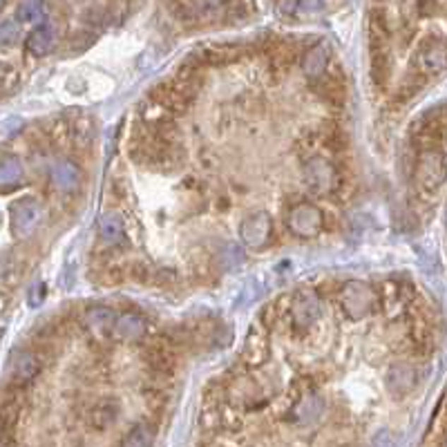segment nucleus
I'll return each mask as SVG.
<instances>
[{
	"mask_svg": "<svg viewBox=\"0 0 447 447\" xmlns=\"http://www.w3.org/2000/svg\"><path fill=\"white\" fill-rule=\"evenodd\" d=\"M445 177V161H443V153L439 148H431V150H423L418 155L416 161V170H414V179H416V188L423 195H434Z\"/></svg>",
	"mask_w": 447,
	"mask_h": 447,
	"instance_id": "obj_1",
	"label": "nucleus"
},
{
	"mask_svg": "<svg viewBox=\"0 0 447 447\" xmlns=\"http://www.w3.org/2000/svg\"><path fill=\"white\" fill-rule=\"evenodd\" d=\"M378 300L376 291L369 287V284L364 282H358V280H351L347 282L342 291H340V304H342V311L347 314V318L351 320H360L369 314V311L374 309Z\"/></svg>",
	"mask_w": 447,
	"mask_h": 447,
	"instance_id": "obj_2",
	"label": "nucleus"
},
{
	"mask_svg": "<svg viewBox=\"0 0 447 447\" xmlns=\"http://www.w3.org/2000/svg\"><path fill=\"white\" fill-rule=\"evenodd\" d=\"M287 226L297 237H316L324 228V215L318 206L309 204V201H300V204H295L289 210Z\"/></svg>",
	"mask_w": 447,
	"mask_h": 447,
	"instance_id": "obj_3",
	"label": "nucleus"
},
{
	"mask_svg": "<svg viewBox=\"0 0 447 447\" xmlns=\"http://www.w3.org/2000/svg\"><path fill=\"white\" fill-rule=\"evenodd\" d=\"M416 76H431L445 70V40L443 36H427L416 49Z\"/></svg>",
	"mask_w": 447,
	"mask_h": 447,
	"instance_id": "obj_4",
	"label": "nucleus"
},
{
	"mask_svg": "<svg viewBox=\"0 0 447 447\" xmlns=\"http://www.w3.org/2000/svg\"><path fill=\"white\" fill-rule=\"evenodd\" d=\"M304 184L314 195H329L338 184V170L324 157H311L304 166Z\"/></svg>",
	"mask_w": 447,
	"mask_h": 447,
	"instance_id": "obj_5",
	"label": "nucleus"
},
{
	"mask_svg": "<svg viewBox=\"0 0 447 447\" xmlns=\"http://www.w3.org/2000/svg\"><path fill=\"white\" fill-rule=\"evenodd\" d=\"M228 398L233 405H237V407L255 410L266 403V391L253 376H237L228 387Z\"/></svg>",
	"mask_w": 447,
	"mask_h": 447,
	"instance_id": "obj_6",
	"label": "nucleus"
},
{
	"mask_svg": "<svg viewBox=\"0 0 447 447\" xmlns=\"http://www.w3.org/2000/svg\"><path fill=\"white\" fill-rule=\"evenodd\" d=\"M239 235L242 242L246 244L253 251H262L270 244V237H273V222L266 213H255L249 215L246 220L239 226Z\"/></svg>",
	"mask_w": 447,
	"mask_h": 447,
	"instance_id": "obj_7",
	"label": "nucleus"
},
{
	"mask_svg": "<svg viewBox=\"0 0 447 447\" xmlns=\"http://www.w3.org/2000/svg\"><path fill=\"white\" fill-rule=\"evenodd\" d=\"M40 220H43V206H40V201L34 197H25L16 201L11 208V228L18 237L32 235L38 228Z\"/></svg>",
	"mask_w": 447,
	"mask_h": 447,
	"instance_id": "obj_8",
	"label": "nucleus"
},
{
	"mask_svg": "<svg viewBox=\"0 0 447 447\" xmlns=\"http://www.w3.org/2000/svg\"><path fill=\"white\" fill-rule=\"evenodd\" d=\"M38 371H40V360L36 354H32V351H16V354L11 356L9 367H7L9 381L16 387L32 383L38 376Z\"/></svg>",
	"mask_w": 447,
	"mask_h": 447,
	"instance_id": "obj_9",
	"label": "nucleus"
},
{
	"mask_svg": "<svg viewBox=\"0 0 447 447\" xmlns=\"http://www.w3.org/2000/svg\"><path fill=\"white\" fill-rule=\"evenodd\" d=\"M320 318V300L314 291H300L291 302V320L295 327L306 329Z\"/></svg>",
	"mask_w": 447,
	"mask_h": 447,
	"instance_id": "obj_10",
	"label": "nucleus"
},
{
	"mask_svg": "<svg viewBox=\"0 0 447 447\" xmlns=\"http://www.w3.org/2000/svg\"><path fill=\"white\" fill-rule=\"evenodd\" d=\"M49 179H52V186L56 188L59 193H74L81 186V170L74 161L61 159L52 166Z\"/></svg>",
	"mask_w": 447,
	"mask_h": 447,
	"instance_id": "obj_11",
	"label": "nucleus"
},
{
	"mask_svg": "<svg viewBox=\"0 0 447 447\" xmlns=\"http://www.w3.org/2000/svg\"><path fill=\"white\" fill-rule=\"evenodd\" d=\"M145 329H148L145 318H141L139 314H124V316H117L112 335L124 342H137L145 335Z\"/></svg>",
	"mask_w": 447,
	"mask_h": 447,
	"instance_id": "obj_12",
	"label": "nucleus"
},
{
	"mask_svg": "<svg viewBox=\"0 0 447 447\" xmlns=\"http://www.w3.org/2000/svg\"><path fill=\"white\" fill-rule=\"evenodd\" d=\"M114 311L112 309H107V306H94L90 309L85 318H83V324H85V329L97 338V340H105L107 335L112 333V327H114Z\"/></svg>",
	"mask_w": 447,
	"mask_h": 447,
	"instance_id": "obj_13",
	"label": "nucleus"
},
{
	"mask_svg": "<svg viewBox=\"0 0 447 447\" xmlns=\"http://www.w3.org/2000/svg\"><path fill=\"white\" fill-rule=\"evenodd\" d=\"M414 383H416V371H414L412 364L398 362V364H394V367H389V371H387V389L394 396L410 394Z\"/></svg>",
	"mask_w": 447,
	"mask_h": 447,
	"instance_id": "obj_14",
	"label": "nucleus"
},
{
	"mask_svg": "<svg viewBox=\"0 0 447 447\" xmlns=\"http://www.w3.org/2000/svg\"><path fill=\"white\" fill-rule=\"evenodd\" d=\"M322 412H324V400L318 394H314V391H309V394H302V398L293 405L291 416L295 423L309 425V423L318 421Z\"/></svg>",
	"mask_w": 447,
	"mask_h": 447,
	"instance_id": "obj_15",
	"label": "nucleus"
},
{
	"mask_svg": "<svg viewBox=\"0 0 447 447\" xmlns=\"http://www.w3.org/2000/svg\"><path fill=\"white\" fill-rule=\"evenodd\" d=\"M318 90L322 94V99L331 105H342L347 99V85H345V74L338 72H324L320 76Z\"/></svg>",
	"mask_w": 447,
	"mask_h": 447,
	"instance_id": "obj_16",
	"label": "nucleus"
},
{
	"mask_svg": "<svg viewBox=\"0 0 447 447\" xmlns=\"http://www.w3.org/2000/svg\"><path fill=\"white\" fill-rule=\"evenodd\" d=\"M304 74L309 78H320L329 67V45L327 43H316L311 45L304 54Z\"/></svg>",
	"mask_w": 447,
	"mask_h": 447,
	"instance_id": "obj_17",
	"label": "nucleus"
},
{
	"mask_svg": "<svg viewBox=\"0 0 447 447\" xmlns=\"http://www.w3.org/2000/svg\"><path fill=\"white\" fill-rule=\"evenodd\" d=\"M54 43H56V30L52 25L43 23L27 36V52H32L34 56H45L52 52Z\"/></svg>",
	"mask_w": 447,
	"mask_h": 447,
	"instance_id": "obj_18",
	"label": "nucleus"
},
{
	"mask_svg": "<svg viewBox=\"0 0 447 447\" xmlns=\"http://www.w3.org/2000/svg\"><path fill=\"white\" fill-rule=\"evenodd\" d=\"M268 354H270L268 340L260 333H251L242 349V358H244V362H249L251 367H260V364H264L268 360Z\"/></svg>",
	"mask_w": 447,
	"mask_h": 447,
	"instance_id": "obj_19",
	"label": "nucleus"
},
{
	"mask_svg": "<svg viewBox=\"0 0 447 447\" xmlns=\"http://www.w3.org/2000/svg\"><path fill=\"white\" fill-rule=\"evenodd\" d=\"M23 181V166L18 159H0V191H11Z\"/></svg>",
	"mask_w": 447,
	"mask_h": 447,
	"instance_id": "obj_20",
	"label": "nucleus"
},
{
	"mask_svg": "<svg viewBox=\"0 0 447 447\" xmlns=\"http://www.w3.org/2000/svg\"><path fill=\"white\" fill-rule=\"evenodd\" d=\"M155 436H157V431L150 423H139L124 436L121 447H153Z\"/></svg>",
	"mask_w": 447,
	"mask_h": 447,
	"instance_id": "obj_21",
	"label": "nucleus"
},
{
	"mask_svg": "<svg viewBox=\"0 0 447 447\" xmlns=\"http://www.w3.org/2000/svg\"><path fill=\"white\" fill-rule=\"evenodd\" d=\"M119 416V405L114 400H101L97 407L90 414V423L97 429H105L110 427Z\"/></svg>",
	"mask_w": 447,
	"mask_h": 447,
	"instance_id": "obj_22",
	"label": "nucleus"
},
{
	"mask_svg": "<svg viewBox=\"0 0 447 447\" xmlns=\"http://www.w3.org/2000/svg\"><path fill=\"white\" fill-rule=\"evenodd\" d=\"M101 237L107 242V244H121L126 237V228H124V222H121V217L117 213H105L103 220H101Z\"/></svg>",
	"mask_w": 447,
	"mask_h": 447,
	"instance_id": "obj_23",
	"label": "nucleus"
},
{
	"mask_svg": "<svg viewBox=\"0 0 447 447\" xmlns=\"http://www.w3.org/2000/svg\"><path fill=\"white\" fill-rule=\"evenodd\" d=\"M18 38H20V25L18 20H5L3 25H0V49H9L18 43Z\"/></svg>",
	"mask_w": 447,
	"mask_h": 447,
	"instance_id": "obj_24",
	"label": "nucleus"
},
{
	"mask_svg": "<svg viewBox=\"0 0 447 447\" xmlns=\"http://www.w3.org/2000/svg\"><path fill=\"white\" fill-rule=\"evenodd\" d=\"M148 362H150V367L159 374H164V371H170L172 369V356H170V351H166L164 347H157L150 351V356H148Z\"/></svg>",
	"mask_w": 447,
	"mask_h": 447,
	"instance_id": "obj_25",
	"label": "nucleus"
},
{
	"mask_svg": "<svg viewBox=\"0 0 447 447\" xmlns=\"http://www.w3.org/2000/svg\"><path fill=\"white\" fill-rule=\"evenodd\" d=\"M43 16V5L40 3H23L20 7H18V23L23 20V23H30V20H36V18H40Z\"/></svg>",
	"mask_w": 447,
	"mask_h": 447,
	"instance_id": "obj_26",
	"label": "nucleus"
},
{
	"mask_svg": "<svg viewBox=\"0 0 447 447\" xmlns=\"http://www.w3.org/2000/svg\"><path fill=\"white\" fill-rule=\"evenodd\" d=\"M130 278H132L134 282L145 284V282H150V280H153V268H148L145 264H134V266L130 268Z\"/></svg>",
	"mask_w": 447,
	"mask_h": 447,
	"instance_id": "obj_27",
	"label": "nucleus"
},
{
	"mask_svg": "<svg viewBox=\"0 0 447 447\" xmlns=\"http://www.w3.org/2000/svg\"><path fill=\"white\" fill-rule=\"evenodd\" d=\"M371 447H396V441H394V436H391L387 429H383V431H378V434L371 439Z\"/></svg>",
	"mask_w": 447,
	"mask_h": 447,
	"instance_id": "obj_28",
	"label": "nucleus"
},
{
	"mask_svg": "<svg viewBox=\"0 0 447 447\" xmlns=\"http://www.w3.org/2000/svg\"><path fill=\"white\" fill-rule=\"evenodd\" d=\"M418 88H421L418 83H403L400 90H398L396 94H398V99H400L403 103H407L412 97H416V94H418Z\"/></svg>",
	"mask_w": 447,
	"mask_h": 447,
	"instance_id": "obj_29",
	"label": "nucleus"
},
{
	"mask_svg": "<svg viewBox=\"0 0 447 447\" xmlns=\"http://www.w3.org/2000/svg\"><path fill=\"white\" fill-rule=\"evenodd\" d=\"M0 9H3V5H0Z\"/></svg>",
	"mask_w": 447,
	"mask_h": 447,
	"instance_id": "obj_30",
	"label": "nucleus"
}]
</instances>
